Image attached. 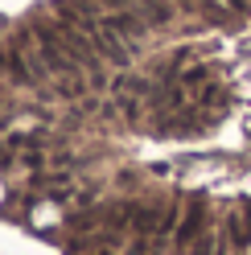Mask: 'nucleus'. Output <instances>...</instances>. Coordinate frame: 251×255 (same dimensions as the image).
Listing matches in <instances>:
<instances>
[{
	"mask_svg": "<svg viewBox=\"0 0 251 255\" xmlns=\"http://www.w3.org/2000/svg\"><path fill=\"white\" fill-rule=\"evenodd\" d=\"M206 218H210L206 202H202V198H190V202L181 206V214H177V227H173V247H177V251H190L198 239L210 231V227H206Z\"/></svg>",
	"mask_w": 251,
	"mask_h": 255,
	"instance_id": "1",
	"label": "nucleus"
},
{
	"mask_svg": "<svg viewBox=\"0 0 251 255\" xmlns=\"http://www.w3.org/2000/svg\"><path fill=\"white\" fill-rule=\"evenodd\" d=\"M0 74L8 78V83H17V87H33L41 83V70L33 66V58L29 54H17V50H0Z\"/></svg>",
	"mask_w": 251,
	"mask_h": 255,
	"instance_id": "2",
	"label": "nucleus"
},
{
	"mask_svg": "<svg viewBox=\"0 0 251 255\" xmlns=\"http://www.w3.org/2000/svg\"><path fill=\"white\" fill-rule=\"evenodd\" d=\"M190 107L194 111H202V116H218L223 107H231V91L223 87V83H202L198 91H194V99H190Z\"/></svg>",
	"mask_w": 251,
	"mask_h": 255,
	"instance_id": "3",
	"label": "nucleus"
},
{
	"mask_svg": "<svg viewBox=\"0 0 251 255\" xmlns=\"http://www.w3.org/2000/svg\"><path fill=\"white\" fill-rule=\"evenodd\" d=\"M103 21L112 25V29H116V33L128 41V45H132V41H140V37H144V29H148V21L140 17V12H132V8H112V12H103Z\"/></svg>",
	"mask_w": 251,
	"mask_h": 255,
	"instance_id": "4",
	"label": "nucleus"
},
{
	"mask_svg": "<svg viewBox=\"0 0 251 255\" xmlns=\"http://www.w3.org/2000/svg\"><path fill=\"white\" fill-rule=\"evenodd\" d=\"M227 235H231L239 247H247V243H251V206H243V210L227 222Z\"/></svg>",
	"mask_w": 251,
	"mask_h": 255,
	"instance_id": "5",
	"label": "nucleus"
},
{
	"mask_svg": "<svg viewBox=\"0 0 251 255\" xmlns=\"http://www.w3.org/2000/svg\"><path fill=\"white\" fill-rule=\"evenodd\" d=\"M227 239H231V235H227ZM227 239H223V235H210V231H206V235H202L198 243L190 247V255H227Z\"/></svg>",
	"mask_w": 251,
	"mask_h": 255,
	"instance_id": "6",
	"label": "nucleus"
},
{
	"mask_svg": "<svg viewBox=\"0 0 251 255\" xmlns=\"http://www.w3.org/2000/svg\"><path fill=\"white\" fill-rule=\"evenodd\" d=\"M210 66H185L181 70V87H202V83H210Z\"/></svg>",
	"mask_w": 251,
	"mask_h": 255,
	"instance_id": "7",
	"label": "nucleus"
},
{
	"mask_svg": "<svg viewBox=\"0 0 251 255\" xmlns=\"http://www.w3.org/2000/svg\"><path fill=\"white\" fill-rule=\"evenodd\" d=\"M181 4H190V8H202L206 17H223V8H218L214 0H181Z\"/></svg>",
	"mask_w": 251,
	"mask_h": 255,
	"instance_id": "8",
	"label": "nucleus"
},
{
	"mask_svg": "<svg viewBox=\"0 0 251 255\" xmlns=\"http://www.w3.org/2000/svg\"><path fill=\"white\" fill-rule=\"evenodd\" d=\"M103 4H107V8H128L132 0H103Z\"/></svg>",
	"mask_w": 251,
	"mask_h": 255,
	"instance_id": "9",
	"label": "nucleus"
},
{
	"mask_svg": "<svg viewBox=\"0 0 251 255\" xmlns=\"http://www.w3.org/2000/svg\"><path fill=\"white\" fill-rule=\"evenodd\" d=\"M87 255H112V251H87Z\"/></svg>",
	"mask_w": 251,
	"mask_h": 255,
	"instance_id": "10",
	"label": "nucleus"
},
{
	"mask_svg": "<svg viewBox=\"0 0 251 255\" xmlns=\"http://www.w3.org/2000/svg\"><path fill=\"white\" fill-rule=\"evenodd\" d=\"M231 4H235V8H243V0H231Z\"/></svg>",
	"mask_w": 251,
	"mask_h": 255,
	"instance_id": "11",
	"label": "nucleus"
}]
</instances>
